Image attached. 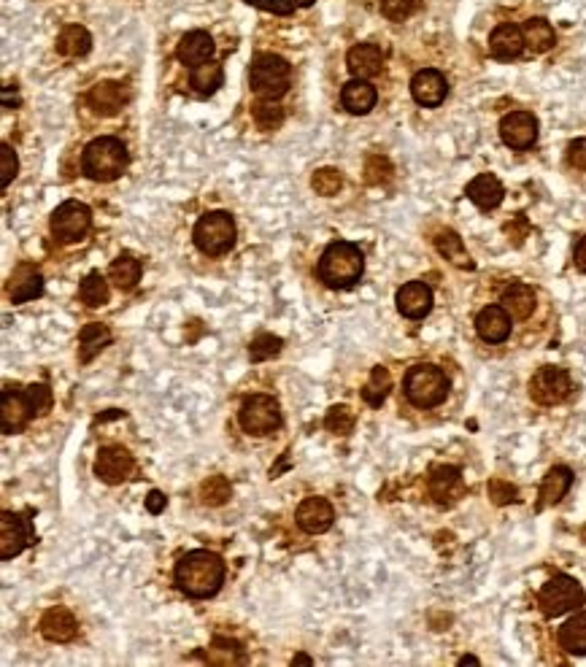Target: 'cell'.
Listing matches in <instances>:
<instances>
[{"label":"cell","instance_id":"1","mask_svg":"<svg viewBox=\"0 0 586 667\" xmlns=\"http://www.w3.org/2000/svg\"><path fill=\"white\" fill-rule=\"evenodd\" d=\"M176 584L179 589L187 594V597H211L220 592L222 581H225V562L222 556H217L214 552H206V549H198V552H190L179 559L176 564Z\"/></svg>","mask_w":586,"mask_h":667},{"label":"cell","instance_id":"2","mask_svg":"<svg viewBox=\"0 0 586 667\" xmlns=\"http://www.w3.org/2000/svg\"><path fill=\"white\" fill-rule=\"evenodd\" d=\"M362 270H365V257L359 246H354L349 240L330 243L319 260V279L333 289L354 287L362 279Z\"/></svg>","mask_w":586,"mask_h":667},{"label":"cell","instance_id":"3","mask_svg":"<svg viewBox=\"0 0 586 667\" xmlns=\"http://www.w3.org/2000/svg\"><path fill=\"white\" fill-rule=\"evenodd\" d=\"M405 397L416 408H435L449 395V378L435 365H414L405 376Z\"/></svg>","mask_w":586,"mask_h":667},{"label":"cell","instance_id":"4","mask_svg":"<svg viewBox=\"0 0 586 667\" xmlns=\"http://www.w3.org/2000/svg\"><path fill=\"white\" fill-rule=\"evenodd\" d=\"M82 168L93 181H114L127 168V149L119 138H98L84 149Z\"/></svg>","mask_w":586,"mask_h":667},{"label":"cell","instance_id":"5","mask_svg":"<svg viewBox=\"0 0 586 667\" xmlns=\"http://www.w3.org/2000/svg\"><path fill=\"white\" fill-rule=\"evenodd\" d=\"M289 63L276 57V54H259L251 63L249 71V84L254 90V95H259L262 101H276L289 90Z\"/></svg>","mask_w":586,"mask_h":667},{"label":"cell","instance_id":"6","mask_svg":"<svg viewBox=\"0 0 586 667\" xmlns=\"http://www.w3.org/2000/svg\"><path fill=\"white\" fill-rule=\"evenodd\" d=\"M586 603L584 589L576 578L571 575H554L538 594V605L546 616H562Z\"/></svg>","mask_w":586,"mask_h":667},{"label":"cell","instance_id":"7","mask_svg":"<svg viewBox=\"0 0 586 667\" xmlns=\"http://www.w3.org/2000/svg\"><path fill=\"white\" fill-rule=\"evenodd\" d=\"M238 419L249 436H268L281 427V408L270 395H251L243 400Z\"/></svg>","mask_w":586,"mask_h":667},{"label":"cell","instance_id":"8","mask_svg":"<svg viewBox=\"0 0 586 667\" xmlns=\"http://www.w3.org/2000/svg\"><path fill=\"white\" fill-rule=\"evenodd\" d=\"M235 240V222L225 211H211L195 224V243L206 254H225Z\"/></svg>","mask_w":586,"mask_h":667},{"label":"cell","instance_id":"9","mask_svg":"<svg viewBox=\"0 0 586 667\" xmlns=\"http://www.w3.org/2000/svg\"><path fill=\"white\" fill-rule=\"evenodd\" d=\"M571 389H573L571 373L557 365H546L530 378V397L538 406H557L571 395Z\"/></svg>","mask_w":586,"mask_h":667},{"label":"cell","instance_id":"10","mask_svg":"<svg viewBox=\"0 0 586 667\" xmlns=\"http://www.w3.org/2000/svg\"><path fill=\"white\" fill-rule=\"evenodd\" d=\"M35 544V527L27 514L3 511L0 516V559H14L24 552V546Z\"/></svg>","mask_w":586,"mask_h":667},{"label":"cell","instance_id":"11","mask_svg":"<svg viewBox=\"0 0 586 667\" xmlns=\"http://www.w3.org/2000/svg\"><path fill=\"white\" fill-rule=\"evenodd\" d=\"M90 222H93V214L84 203H76V201H68L63 203L54 214H52V235L63 243H73L79 240L87 230H90Z\"/></svg>","mask_w":586,"mask_h":667},{"label":"cell","instance_id":"12","mask_svg":"<svg viewBox=\"0 0 586 667\" xmlns=\"http://www.w3.org/2000/svg\"><path fill=\"white\" fill-rule=\"evenodd\" d=\"M33 417H35V411H33V403L27 397V389L5 387L0 392V427H3L5 436L19 433Z\"/></svg>","mask_w":586,"mask_h":667},{"label":"cell","instance_id":"13","mask_svg":"<svg viewBox=\"0 0 586 667\" xmlns=\"http://www.w3.org/2000/svg\"><path fill=\"white\" fill-rule=\"evenodd\" d=\"M132 467H135V459L124 446H106L98 451L95 476L106 484H122L132 473Z\"/></svg>","mask_w":586,"mask_h":667},{"label":"cell","instance_id":"14","mask_svg":"<svg viewBox=\"0 0 586 667\" xmlns=\"http://www.w3.org/2000/svg\"><path fill=\"white\" fill-rule=\"evenodd\" d=\"M411 95L419 106H427V109H435L446 101L449 95V82L441 71L435 68H425L419 71L414 79H411Z\"/></svg>","mask_w":586,"mask_h":667},{"label":"cell","instance_id":"15","mask_svg":"<svg viewBox=\"0 0 586 667\" xmlns=\"http://www.w3.org/2000/svg\"><path fill=\"white\" fill-rule=\"evenodd\" d=\"M500 135L511 149H530L538 138V119L530 112H511L500 122Z\"/></svg>","mask_w":586,"mask_h":667},{"label":"cell","instance_id":"16","mask_svg":"<svg viewBox=\"0 0 586 667\" xmlns=\"http://www.w3.org/2000/svg\"><path fill=\"white\" fill-rule=\"evenodd\" d=\"M465 495V481L460 467L441 465L430 473V497L438 505H454Z\"/></svg>","mask_w":586,"mask_h":667},{"label":"cell","instance_id":"17","mask_svg":"<svg viewBox=\"0 0 586 667\" xmlns=\"http://www.w3.org/2000/svg\"><path fill=\"white\" fill-rule=\"evenodd\" d=\"M333 519H336V511L325 497H306L298 508V525L311 535L327 533L333 527Z\"/></svg>","mask_w":586,"mask_h":667},{"label":"cell","instance_id":"18","mask_svg":"<svg viewBox=\"0 0 586 667\" xmlns=\"http://www.w3.org/2000/svg\"><path fill=\"white\" fill-rule=\"evenodd\" d=\"M433 309V289L422 281H411L397 292V311L408 319H422Z\"/></svg>","mask_w":586,"mask_h":667},{"label":"cell","instance_id":"19","mask_svg":"<svg viewBox=\"0 0 586 667\" xmlns=\"http://www.w3.org/2000/svg\"><path fill=\"white\" fill-rule=\"evenodd\" d=\"M503 309L511 314V319L516 322H524L532 317L535 311V303H538V295L530 284H522V281H513L503 289V298H500Z\"/></svg>","mask_w":586,"mask_h":667},{"label":"cell","instance_id":"20","mask_svg":"<svg viewBox=\"0 0 586 667\" xmlns=\"http://www.w3.org/2000/svg\"><path fill=\"white\" fill-rule=\"evenodd\" d=\"M475 330L486 343H503L511 335V314L503 306H486L475 317Z\"/></svg>","mask_w":586,"mask_h":667},{"label":"cell","instance_id":"21","mask_svg":"<svg viewBox=\"0 0 586 667\" xmlns=\"http://www.w3.org/2000/svg\"><path fill=\"white\" fill-rule=\"evenodd\" d=\"M76 633H79V622L65 608H52L41 619V635L52 643H68L76 638Z\"/></svg>","mask_w":586,"mask_h":667},{"label":"cell","instance_id":"22","mask_svg":"<svg viewBox=\"0 0 586 667\" xmlns=\"http://www.w3.org/2000/svg\"><path fill=\"white\" fill-rule=\"evenodd\" d=\"M571 484H573V470L571 467H565V465L552 467L543 476V484H541V492H538V511H543L549 505H557L568 495Z\"/></svg>","mask_w":586,"mask_h":667},{"label":"cell","instance_id":"23","mask_svg":"<svg viewBox=\"0 0 586 667\" xmlns=\"http://www.w3.org/2000/svg\"><path fill=\"white\" fill-rule=\"evenodd\" d=\"M524 46H527L524 44V33L516 25H511V22L494 27V33L489 35V52L497 60H513V57L522 54Z\"/></svg>","mask_w":586,"mask_h":667},{"label":"cell","instance_id":"24","mask_svg":"<svg viewBox=\"0 0 586 667\" xmlns=\"http://www.w3.org/2000/svg\"><path fill=\"white\" fill-rule=\"evenodd\" d=\"M87 103H90L93 112H98L101 116H112L127 103V90L119 82H101L98 87L90 90Z\"/></svg>","mask_w":586,"mask_h":667},{"label":"cell","instance_id":"25","mask_svg":"<svg viewBox=\"0 0 586 667\" xmlns=\"http://www.w3.org/2000/svg\"><path fill=\"white\" fill-rule=\"evenodd\" d=\"M503 195H505V190H503L500 179L492 176V173H481L468 184V198L481 211H489V209L500 206Z\"/></svg>","mask_w":586,"mask_h":667},{"label":"cell","instance_id":"26","mask_svg":"<svg viewBox=\"0 0 586 667\" xmlns=\"http://www.w3.org/2000/svg\"><path fill=\"white\" fill-rule=\"evenodd\" d=\"M349 71H352L356 79H370L376 74H381V65H384V54L376 44H356L349 57Z\"/></svg>","mask_w":586,"mask_h":667},{"label":"cell","instance_id":"27","mask_svg":"<svg viewBox=\"0 0 586 667\" xmlns=\"http://www.w3.org/2000/svg\"><path fill=\"white\" fill-rule=\"evenodd\" d=\"M211 54H214V41H211V35L203 33V30L187 33V35L181 38V44H179V60H181L184 65H200V63H206Z\"/></svg>","mask_w":586,"mask_h":667},{"label":"cell","instance_id":"28","mask_svg":"<svg viewBox=\"0 0 586 667\" xmlns=\"http://www.w3.org/2000/svg\"><path fill=\"white\" fill-rule=\"evenodd\" d=\"M112 338H114L112 330H109L106 325H101V322L84 325L82 333H79V362H82V365L93 362V357H98V354L112 343Z\"/></svg>","mask_w":586,"mask_h":667},{"label":"cell","instance_id":"29","mask_svg":"<svg viewBox=\"0 0 586 667\" xmlns=\"http://www.w3.org/2000/svg\"><path fill=\"white\" fill-rule=\"evenodd\" d=\"M376 101H378V95H376V87L370 84V82H365V79H354L349 82L347 87H344V93H341V103H344V109L349 113H367L373 106H376Z\"/></svg>","mask_w":586,"mask_h":667},{"label":"cell","instance_id":"30","mask_svg":"<svg viewBox=\"0 0 586 667\" xmlns=\"http://www.w3.org/2000/svg\"><path fill=\"white\" fill-rule=\"evenodd\" d=\"M41 292H44V279H41V273L33 270L30 265H22V268L14 273V279H11V289H8L11 303H27V300H33V298H38Z\"/></svg>","mask_w":586,"mask_h":667},{"label":"cell","instance_id":"31","mask_svg":"<svg viewBox=\"0 0 586 667\" xmlns=\"http://www.w3.org/2000/svg\"><path fill=\"white\" fill-rule=\"evenodd\" d=\"M93 46L90 33L82 25H68L60 35H57V52L65 57H84Z\"/></svg>","mask_w":586,"mask_h":667},{"label":"cell","instance_id":"32","mask_svg":"<svg viewBox=\"0 0 586 667\" xmlns=\"http://www.w3.org/2000/svg\"><path fill=\"white\" fill-rule=\"evenodd\" d=\"M560 646H562L568 654L584 657L586 654V611L584 613H576L571 622H565V624H562V630H560Z\"/></svg>","mask_w":586,"mask_h":667},{"label":"cell","instance_id":"33","mask_svg":"<svg viewBox=\"0 0 586 667\" xmlns=\"http://www.w3.org/2000/svg\"><path fill=\"white\" fill-rule=\"evenodd\" d=\"M524 44L535 52V54H541V52H549L552 46H554V41H557V35H554V27L546 22V19H541V16H535V19H527L524 22Z\"/></svg>","mask_w":586,"mask_h":667},{"label":"cell","instance_id":"34","mask_svg":"<svg viewBox=\"0 0 586 667\" xmlns=\"http://www.w3.org/2000/svg\"><path fill=\"white\" fill-rule=\"evenodd\" d=\"M435 249L449 260V262H454L457 268H473V260H470V254L465 251V246H463V238L454 232V230H444V232H438V238H435Z\"/></svg>","mask_w":586,"mask_h":667},{"label":"cell","instance_id":"35","mask_svg":"<svg viewBox=\"0 0 586 667\" xmlns=\"http://www.w3.org/2000/svg\"><path fill=\"white\" fill-rule=\"evenodd\" d=\"M222 79H225L222 65L214 63V60H206V63L195 65V71H192V87H195V93H200V95L217 93V90L222 87Z\"/></svg>","mask_w":586,"mask_h":667},{"label":"cell","instance_id":"36","mask_svg":"<svg viewBox=\"0 0 586 667\" xmlns=\"http://www.w3.org/2000/svg\"><path fill=\"white\" fill-rule=\"evenodd\" d=\"M109 279L117 284L119 289H132L141 279V262L132 254H119L109 268Z\"/></svg>","mask_w":586,"mask_h":667},{"label":"cell","instance_id":"37","mask_svg":"<svg viewBox=\"0 0 586 667\" xmlns=\"http://www.w3.org/2000/svg\"><path fill=\"white\" fill-rule=\"evenodd\" d=\"M389 389H392V376H389V370L386 368H373V373H370V381L365 384V389H362V397H365V403L367 406H373V408H378L384 400H386V395H389Z\"/></svg>","mask_w":586,"mask_h":667},{"label":"cell","instance_id":"38","mask_svg":"<svg viewBox=\"0 0 586 667\" xmlns=\"http://www.w3.org/2000/svg\"><path fill=\"white\" fill-rule=\"evenodd\" d=\"M79 298H82V303L90 306V309L106 306V303H109V281H106L101 273H90V276L82 281V287H79Z\"/></svg>","mask_w":586,"mask_h":667},{"label":"cell","instance_id":"39","mask_svg":"<svg viewBox=\"0 0 586 667\" xmlns=\"http://www.w3.org/2000/svg\"><path fill=\"white\" fill-rule=\"evenodd\" d=\"M233 495V486L225 476H209L203 484H200V500L211 508L217 505H225Z\"/></svg>","mask_w":586,"mask_h":667},{"label":"cell","instance_id":"40","mask_svg":"<svg viewBox=\"0 0 586 667\" xmlns=\"http://www.w3.org/2000/svg\"><path fill=\"white\" fill-rule=\"evenodd\" d=\"M281 346H284V340H281L278 335L262 333L251 340V346H249V357H251V362H265V359L276 357V354L281 351Z\"/></svg>","mask_w":586,"mask_h":667},{"label":"cell","instance_id":"41","mask_svg":"<svg viewBox=\"0 0 586 667\" xmlns=\"http://www.w3.org/2000/svg\"><path fill=\"white\" fill-rule=\"evenodd\" d=\"M341 184H344V179H341V171H336V168H322V171H317V173H314V179H311L314 192H317V195H322V198H333V195H338Z\"/></svg>","mask_w":586,"mask_h":667},{"label":"cell","instance_id":"42","mask_svg":"<svg viewBox=\"0 0 586 667\" xmlns=\"http://www.w3.org/2000/svg\"><path fill=\"white\" fill-rule=\"evenodd\" d=\"M325 427L333 433V436H349L354 430V414L352 408L347 406H333L325 417Z\"/></svg>","mask_w":586,"mask_h":667},{"label":"cell","instance_id":"43","mask_svg":"<svg viewBox=\"0 0 586 667\" xmlns=\"http://www.w3.org/2000/svg\"><path fill=\"white\" fill-rule=\"evenodd\" d=\"M254 122L262 130H276L284 122V109L278 103H273V101H259L254 106Z\"/></svg>","mask_w":586,"mask_h":667},{"label":"cell","instance_id":"44","mask_svg":"<svg viewBox=\"0 0 586 667\" xmlns=\"http://www.w3.org/2000/svg\"><path fill=\"white\" fill-rule=\"evenodd\" d=\"M365 179L370 181V184H381V181H386L389 176H392V165H389V160L386 157H381V154H370L367 157V162H365Z\"/></svg>","mask_w":586,"mask_h":667},{"label":"cell","instance_id":"45","mask_svg":"<svg viewBox=\"0 0 586 667\" xmlns=\"http://www.w3.org/2000/svg\"><path fill=\"white\" fill-rule=\"evenodd\" d=\"M489 497L494 505H508V503H516L519 500V489L503 478H492L489 481Z\"/></svg>","mask_w":586,"mask_h":667},{"label":"cell","instance_id":"46","mask_svg":"<svg viewBox=\"0 0 586 667\" xmlns=\"http://www.w3.org/2000/svg\"><path fill=\"white\" fill-rule=\"evenodd\" d=\"M16 168H19V162H16L14 149L8 143H3V149H0V184L3 187L11 184V179L16 176Z\"/></svg>","mask_w":586,"mask_h":667},{"label":"cell","instance_id":"47","mask_svg":"<svg viewBox=\"0 0 586 667\" xmlns=\"http://www.w3.org/2000/svg\"><path fill=\"white\" fill-rule=\"evenodd\" d=\"M27 397H30L35 414H46V411L52 408V389H49L46 384H33V387H27Z\"/></svg>","mask_w":586,"mask_h":667},{"label":"cell","instance_id":"48","mask_svg":"<svg viewBox=\"0 0 586 667\" xmlns=\"http://www.w3.org/2000/svg\"><path fill=\"white\" fill-rule=\"evenodd\" d=\"M378 8H381V14L386 19L400 22V19H405L414 11V0H378Z\"/></svg>","mask_w":586,"mask_h":667},{"label":"cell","instance_id":"49","mask_svg":"<svg viewBox=\"0 0 586 667\" xmlns=\"http://www.w3.org/2000/svg\"><path fill=\"white\" fill-rule=\"evenodd\" d=\"M568 162L579 171H586V138H579L568 146Z\"/></svg>","mask_w":586,"mask_h":667},{"label":"cell","instance_id":"50","mask_svg":"<svg viewBox=\"0 0 586 667\" xmlns=\"http://www.w3.org/2000/svg\"><path fill=\"white\" fill-rule=\"evenodd\" d=\"M165 503H168L165 495H162L160 489H151L149 497H146V511H149V514H160V511L165 508Z\"/></svg>","mask_w":586,"mask_h":667},{"label":"cell","instance_id":"51","mask_svg":"<svg viewBox=\"0 0 586 667\" xmlns=\"http://www.w3.org/2000/svg\"><path fill=\"white\" fill-rule=\"evenodd\" d=\"M576 268L586 273V235L576 243Z\"/></svg>","mask_w":586,"mask_h":667},{"label":"cell","instance_id":"52","mask_svg":"<svg viewBox=\"0 0 586 667\" xmlns=\"http://www.w3.org/2000/svg\"><path fill=\"white\" fill-rule=\"evenodd\" d=\"M292 665H314V660H311V657H306V654H295Z\"/></svg>","mask_w":586,"mask_h":667},{"label":"cell","instance_id":"53","mask_svg":"<svg viewBox=\"0 0 586 667\" xmlns=\"http://www.w3.org/2000/svg\"><path fill=\"white\" fill-rule=\"evenodd\" d=\"M460 665H478V660H475V657H470V654H468V657H463V660H460Z\"/></svg>","mask_w":586,"mask_h":667}]
</instances>
